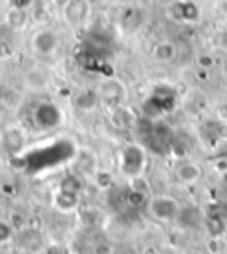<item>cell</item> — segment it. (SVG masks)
<instances>
[{
    "mask_svg": "<svg viewBox=\"0 0 227 254\" xmlns=\"http://www.w3.org/2000/svg\"><path fill=\"white\" fill-rule=\"evenodd\" d=\"M100 94L98 91L93 89H85L75 96V107L82 112H93L98 105H100Z\"/></svg>",
    "mask_w": 227,
    "mask_h": 254,
    "instance_id": "obj_18",
    "label": "cell"
},
{
    "mask_svg": "<svg viewBox=\"0 0 227 254\" xmlns=\"http://www.w3.org/2000/svg\"><path fill=\"white\" fill-rule=\"evenodd\" d=\"M151 55H153V61H156V63H160V64L172 63L177 55L176 43L170 41V39H164V41L156 43Z\"/></svg>",
    "mask_w": 227,
    "mask_h": 254,
    "instance_id": "obj_17",
    "label": "cell"
},
{
    "mask_svg": "<svg viewBox=\"0 0 227 254\" xmlns=\"http://www.w3.org/2000/svg\"><path fill=\"white\" fill-rule=\"evenodd\" d=\"M91 2L89 0H67L66 5L60 9L62 20L69 27H82L91 18Z\"/></svg>",
    "mask_w": 227,
    "mask_h": 254,
    "instance_id": "obj_8",
    "label": "cell"
},
{
    "mask_svg": "<svg viewBox=\"0 0 227 254\" xmlns=\"http://www.w3.org/2000/svg\"><path fill=\"white\" fill-rule=\"evenodd\" d=\"M66 2H67V0H54V5H55V7H59V11H60V9L66 5Z\"/></svg>",
    "mask_w": 227,
    "mask_h": 254,
    "instance_id": "obj_25",
    "label": "cell"
},
{
    "mask_svg": "<svg viewBox=\"0 0 227 254\" xmlns=\"http://www.w3.org/2000/svg\"><path fill=\"white\" fill-rule=\"evenodd\" d=\"M137 123V116L133 114V110L128 107L121 105L110 110V125L119 131H126L130 128H135Z\"/></svg>",
    "mask_w": 227,
    "mask_h": 254,
    "instance_id": "obj_11",
    "label": "cell"
},
{
    "mask_svg": "<svg viewBox=\"0 0 227 254\" xmlns=\"http://www.w3.org/2000/svg\"><path fill=\"white\" fill-rule=\"evenodd\" d=\"M199 69H204V71H210L215 66V57L211 54H199L197 59H195Z\"/></svg>",
    "mask_w": 227,
    "mask_h": 254,
    "instance_id": "obj_23",
    "label": "cell"
},
{
    "mask_svg": "<svg viewBox=\"0 0 227 254\" xmlns=\"http://www.w3.org/2000/svg\"><path fill=\"white\" fill-rule=\"evenodd\" d=\"M146 148L142 144H128L121 149L119 157V169L128 180H135L142 176L146 169Z\"/></svg>",
    "mask_w": 227,
    "mask_h": 254,
    "instance_id": "obj_3",
    "label": "cell"
},
{
    "mask_svg": "<svg viewBox=\"0 0 227 254\" xmlns=\"http://www.w3.org/2000/svg\"><path fill=\"white\" fill-rule=\"evenodd\" d=\"M177 103V93L172 85L169 84H158L147 98L142 102V116L153 121L165 118L169 112L176 109Z\"/></svg>",
    "mask_w": 227,
    "mask_h": 254,
    "instance_id": "obj_2",
    "label": "cell"
},
{
    "mask_svg": "<svg viewBox=\"0 0 227 254\" xmlns=\"http://www.w3.org/2000/svg\"><path fill=\"white\" fill-rule=\"evenodd\" d=\"M204 228L213 238L222 237L227 231V212L224 210H211L204 215Z\"/></svg>",
    "mask_w": 227,
    "mask_h": 254,
    "instance_id": "obj_12",
    "label": "cell"
},
{
    "mask_svg": "<svg viewBox=\"0 0 227 254\" xmlns=\"http://www.w3.org/2000/svg\"><path fill=\"white\" fill-rule=\"evenodd\" d=\"M54 204L57 210H60L64 213L75 212L76 208H78V204H80V194L59 189L54 195Z\"/></svg>",
    "mask_w": 227,
    "mask_h": 254,
    "instance_id": "obj_16",
    "label": "cell"
},
{
    "mask_svg": "<svg viewBox=\"0 0 227 254\" xmlns=\"http://www.w3.org/2000/svg\"><path fill=\"white\" fill-rule=\"evenodd\" d=\"M201 176H202V169L195 162L185 160L176 167V178L183 185H195L201 180Z\"/></svg>",
    "mask_w": 227,
    "mask_h": 254,
    "instance_id": "obj_15",
    "label": "cell"
},
{
    "mask_svg": "<svg viewBox=\"0 0 227 254\" xmlns=\"http://www.w3.org/2000/svg\"><path fill=\"white\" fill-rule=\"evenodd\" d=\"M5 23L11 30H23L29 25V14H27V9L20 7H11L5 13Z\"/></svg>",
    "mask_w": 227,
    "mask_h": 254,
    "instance_id": "obj_19",
    "label": "cell"
},
{
    "mask_svg": "<svg viewBox=\"0 0 227 254\" xmlns=\"http://www.w3.org/2000/svg\"><path fill=\"white\" fill-rule=\"evenodd\" d=\"M60 47V38L59 34L52 29H39L36 30L32 36H30V48H32L34 54L43 55H54L55 52L59 50Z\"/></svg>",
    "mask_w": 227,
    "mask_h": 254,
    "instance_id": "obj_7",
    "label": "cell"
},
{
    "mask_svg": "<svg viewBox=\"0 0 227 254\" xmlns=\"http://www.w3.org/2000/svg\"><path fill=\"white\" fill-rule=\"evenodd\" d=\"M34 123L41 130H52V128L59 127L62 121V112L55 103L52 102H43L34 109Z\"/></svg>",
    "mask_w": 227,
    "mask_h": 254,
    "instance_id": "obj_9",
    "label": "cell"
},
{
    "mask_svg": "<svg viewBox=\"0 0 227 254\" xmlns=\"http://www.w3.org/2000/svg\"><path fill=\"white\" fill-rule=\"evenodd\" d=\"M48 82H50V76H48V71L47 69L39 68H30L25 71L23 75V84H25L27 89L30 91H43L48 87Z\"/></svg>",
    "mask_w": 227,
    "mask_h": 254,
    "instance_id": "obj_14",
    "label": "cell"
},
{
    "mask_svg": "<svg viewBox=\"0 0 227 254\" xmlns=\"http://www.w3.org/2000/svg\"><path fill=\"white\" fill-rule=\"evenodd\" d=\"M176 220L179 222V226L186 229H197L201 224H204V213L195 204H188V206H181Z\"/></svg>",
    "mask_w": 227,
    "mask_h": 254,
    "instance_id": "obj_13",
    "label": "cell"
},
{
    "mask_svg": "<svg viewBox=\"0 0 227 254\" xmlns=\"http://www.w3.org/2000/svg\"><path fill=\"white\" fill-rule=\"evenodd\" d=\"M96 185L101 190H110L114 187V176L109 171H98L96 173Z\"/></svg>",
    "mask_w": 227,
    "mask_h": 254,
    "instance_id": "obj_22",
    "label": "cell"
},
{
    "mask_svg": "<svg viewBox=\"0 0 227 254\" xmlns=\"http://www.w3.org/2000/svg\"><path fill=\"white\" fill-rule=\"evenodd\" d=\"M181 204L170 195H155L147 203V212L160 222H174L179 215Z\"/></svg>",
    "mask_w": 227,
    "mask_h": 254,
    "instance_id": "obj_4",
    "label": "cell"
},
{
    "mask_svg": "<svg viewBox=\"0 0 227 254\" xmlns=\"http://www.w3.org/2000/svg\"><path fill=\"white\" fill-rule=\"evenodd\" d=\"M11 238H13V228H11V224L5 222V220H0V244H5Z\"/></svg>",
    "mask_w": 227,
    "mask_h": 254,
    "instance_id": "obj_24",
    "label": "cell"
},
{
    "mask_svg": "<svg viewBox=\"0 0 227 254\" xmlns=\"http://www.w3.org/2000/svg\"><path fill=\"white\" fill-rule=\"evenodd\" d=\"M98 94H100V102L103 105H107L110 110L115 109V107H121L126 100V85L122 84L119 78H107V80L101 82L100 89H98Z\"/></svg>",
    "mask_w": 227,
    "mask_h": 254,
    "instance_id": "obj_6",
    "label": "cell"
},
{
    "mask_svg": "<svg viewBox=\"0 0 227 254\" xmlns=\"http://www.w3.org/2000/svg\"><path fill=\"white\" fill-rule=\"evenodd\" d=\"M135 128H137L140 142L146 149L160 155V157L170 153L176 133L165 121H162V119L153 121V119H147L142 116V119H137Z\"/></svg>",
    "mask_w": 227,
    "mask_h": 254,
    "instance_id": "obj_1",
    "label": "cell"
},
{
    "mask_svg": "<svg viewBox=\"0 0 227 254\" xmlns=\"http://www.w3.org/2000/svg\"><path fill=\"white\" fill-rule=\"evenodd\" d=\"M167 16L176 23H197L202 16V9L194 0H176L169 5Z\"/></svg>",
    "mask_w": 227,
    "mask_h": 254,
    "instance_id": "obj_5",
    "label": "cell"
},
{
    "mask_svg": "<svg viewBox=\"0 0 227 254\" xmlns=\"http://www.w3.org/2000/svg\"><path fill=\"white\" fill-rule=\"evenodd\" d=\"M142 21H144V14L140 13V11H137V9H128L121 18V27L124 30H128V32H135V30L142 25Z\"/></svg>",
    "mask_w": 227,
    "mask_h": 254,
    "instance_id": "obj_20",
    "label": "cell"
},
{
    "mask_svg": "<svg viewBox=\"0 0 227 254\" xmlns=\"http://www.w3.org/2000/svg\"><path fill=\"white\" fill-rule=\"evenodd\" d=\"M59 189H62V190L75 192V194H80L82 189H84V182H82V178H80V176H76V174H67L66 178L60 182Z\"/></svg>",
    "mask_w": 227,
    "mask_h": 254,
    "instance_id": "obj_21",
    "label": "cell"
},
{
    "mask_svg": "<svg viewBox=\"0 0 227 254\" xmlns=\"http://www.w3.org/2000/svg\"><path fill=\"white\" fill-rule=\"evenodd\" d=\"M2 149L9 155H20L25 148V133L16 127H11L2 133Z\"/></svg>",
    "mask_w": 227,
    "mask_h": 254,
    "instance_id": "obj_10",
    "label": "cell"
}]
</instances>
